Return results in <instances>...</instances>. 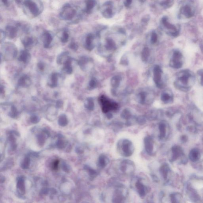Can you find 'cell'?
Masks as SVG:
<instances>
[{
  "mask_svg": "<svg viewBox=\"0 0 203 203\" xmlns=\"http://www.w3.org/2000/svg\"><path fill=\"white\" fill-rule=\"evenodd\" d=\"M198 75L199 78V83L203 86V70H199L198 72Z\"/></svg>",
  "mask_w": 203,
  "mask_h": 203,
  "instance_id": "cell-45",
  "label": "cell"
},
{
  "mask_svg": "<svg viewBox=\"0 0 203 203\" xmlns=\"http://www.w3.org/2000/svg\"><path fill=\"white\" fill-rule=\"evenodd\" d=\"M202 141L203 142V136L202 138Z\"/></svg>",
  "mask_w": 203,
  "mask_h": 203,
  "instance_id": "cell-55",
  "label": "cell"
},
{
  "mask_svg": "<svg viewBox=\"0 0 203 203\" xmlns=\"http://www.w3.org/2000/svg\"><path fill=\"white\" fill-rule=\"evenodd\" d=\"M30 81V78L28 76L24 75L20 78L19 80V83L21 85H25L26 82H29Z\"/></svg>",
  "mask_w": 203,
  "mask_h": 203,
  "instance_id": "cell-38",
  "label": "cell"
},
{
  "mask_svg": "<svg viewBox=\"0 0 203 203\" xmlns=\"http://www.w3.org/2000/svg\"><path fill=\"white\" fill-rule=\"evenodd\" d=\"M189 118L194 122L196 125L201 126L203 125V113L196 108L193 110L188 115Z\"/></svg>",
  "mask_w": 203,
  "mask_h": 203,
  "instance_id": "cell-13",
  "label": "cell"
},
{
  "mask_svg": "<svg viewBox=\"0 0 203 203\" xmlns=\"http://www.w3.org/2000/svg\"><path fill=\"white\" fill-rule=\"evenodd\" d=\"M91 61L90 58L86 57H80L78 61V65L81 69L84 70H86L87 65Z\"/></svg>",
  "mask_w": 203,
  "mask_h": 203,
  "instance_id": "cell-27",
  "label": "cell"
},
{
  "mask_svg": "<svg viewBox=\"0 0 203 203\" xmlns=\"http://www.w3.org/2000/svg\"><path fill=\"white\" fill-rule=\"evenodd\" d=\"M23 4L28 8L30 12L35 17L38 16L42 12L36 2L32 1H24Z\"/></svg>",
  "mask_w": 203,
  "mask_h": 203,
  "instance_id": "cell-15",
  "label": "cell"
},
{
  "mask_svg": "<svg viewBox=\"0 0 203 203\" xmlns=\"http://www.w3.org/2000/svg\"><path fill=\"white\" fill-rule=\"evenodd\" d=\"M159 134L158 138L160 141H164L169 137L170 133V127L167 122L162 121L158 125Z\"/></svg>",
  "mask_w": 203,
  "mask_h": 203,
  "instance_id": "cell-12",
  "label": "cell"
},
{
  "mask_svg": "<svg viewBox=\"0 0 203 203\" xmlns=\"http://www.w3.org/2000/svg\"><path fill=\"white\" fill-rule=\"evenodd\" d=\"M150 50L148 47H144L141 52V59L144 62H147L150 58Z\"/></svg>",
  "mask_w": 203,
  "mask_h": 203,
  "instance_id": "cell-33",
  "label": "cell"
},
{
  "mask_svg": "<svg viewBox=\"0 0 203 203\" xmlns=\"http://www.w3.org/2000/svg\"><path fill=\"white\" fill-rule=\"evenodd\" d=\"M161 100L165 104H172L174 101L173 93L170 90L164 91L161 94Z\"/></svg>",
  "mask_w": 203,
  "mask_h": 203,
  "instance_id": "cell-17",
  "label": "cell"
},
{
  "mask_svg": "<svg viewBox=\"0 0 203 203\" xmlns=\"http://www.w3.org/2000/svg\"><path fill=\"white\" fill-rule=\"evenodd\" d=\"M153 79L156 87L160 89H162L165 87V83L163 80V71L158 65L154 67L153 71Z\"/></svg>",
  "mask_w": 203,
  "mask_h": 203,
  "instance_id": "cell-9",
  "label": "cell"
},
{
  "mask_svg": "<svg viewBox=\"0 0 203 203\" xmlns=\"http://www.w3.org/2000/svg\"><path fill=\"white\" fill-rule=\"evenodd\" d=\"M6 36V34L5 32L3 31L2 30H1V43L2 42L4 41L5 39Z\"/></svg>",
  "mask_w": 203,
  "mask_h": 203,
  "instance_id": "cell-49",
  "label": "cell"
},
{
  "mask_svg": "<svg viewBox=\"0 0 203 203\" xmlns=\"http://www.w3.org/2000/svg\"><path fill=\"white\" fill-rule=\"evenodd\" d=\"M173 1H163L160 2V5L164 9H169L173 5Z\"/></svg>",
  "mask_w": 203,
  "mask_h": 203,
  "instance_id": "cell-37",
  "label": "cell"
},
{
  "mask_svg": "<svg viewBox=\"0 0 203 203\" xmlns=\"http://www.w3.org/2000/svg\"><path fill=\"white\" fill-rule=\"evenodd\" d=\"M132 3V1H129V0H128V1H124V6L126 7H129L131 5Z\"/></svg>",
  "mask_w": 203,
  "mask_h": 203,
  "instance_id": "cell-51",
  "label": "cell"
},
{
  "mask_svg": "<svg viewBox=\"0 0 203 203\" xmlns=\"http://www.w3.org/2000/svg\"><path fill=\"white\" fill-rule=\"evenodd\" d=\"M115 12L114 3L111 1L105 2L102 7V14L105 18H112L115 15Z\"/></svg>",
  "mask_w": 203,
  "mask_h": 203,
  "instance_id": "cell-10",
  "label": "cell"
},
{
  "mask_svg": "<svg viewBox=\"0 0 203 203\" xmlns=\"http://www.w3.org/2000/svg\"><path fill=\"white\" fill-rule=\"evenodd\" d=\"M195 82V75L193 72L190 70H183L177 73L174 86L178 90L186 92L191 89Z\"/></svg>",
  "mask_w": 203,
  "mask_h": 203,
  "instance_id": "cell-1",
  "label": "cell"
},
{
  "mask_svg": "<svg viewBox=\"0 0 203 203\" xmlns=\"http://www.w3.org/2000/svg\"><path fill=\"white\" fill-rule=\"evenodd\" d=\"M163 110L161 109H154L148 113L146 117L150 121L157 120L163 116Z\"/></svg>",
  "mask_w": 203,
  "mask_h": 203,
  "instance_id": "cell-19",
  "label": "cell"
},
{
  "mask_svg": "<svg viewBox=\"0 0 203 203\" xmlns=\"http://www.w3.org/2000/svg\"><path fill=\"white\" fill-rule=\"evenodd\" d=\"M37 67H38V69L40 70L43 71L44 70V69H45V66L44 63H43V62H38V64H37Z\"/></svg>",
  "mask_w": 203,
  "mask_h": 203,
  "instance_id": "cell-50",
  "label": "cell"
},
{
  "mask_svg": "<svg viewBox=\"0 0 203 203\" xmlns=\"http://www.w3.org/2000/svg\"><path fill=\"white\" fill-rule=\"evenodd\" d=\"M122 81V78L120 75L114 76L111 79L110 83L113 89L112 90V93L113 95H117L116 90L121 85Z\"/></svg>",
  "mask_w": 203,
  "mask_h": 203,
  "instance_id": "cell-18",
  "label": "cell"
},
{
  "mask_svg": "<svg viewBox=\"0 0 203 203\" xmlns=\"http://www.w3.org/2000/svg\"><path fill=\"white\" fill-rule=\"evenodd\" d=\"M144 143L146 152L148 155L152 156L154 154V142L152 138L149 136H146Z\"/></svg>",
  "mask_w": 203,
  "mask_h": 203,
  "instance_id": "cell-16",
  "label": "cell"
},
{
  "mask_svg": "<svg viewBox=\"0 0 203 203\" xmlns=\"http://www.w3.org/2000/svg\"><path fill=\"white\" fill-rule=\"evenodd\" d=\"M99 100L101 106L102 110L104 114L111 113V112L115 111L118 109V104L115 102L110 100L106 96H100Z\"/></svg>",
  "mask_w": 203,
  "mask_h": 203,
  "instance_id": "cell-3",
  "label": "cell"
},
{
  "mask_svg": "<svg viewBox=\"0 0 203 203\" xmlns=\"http://www.w3.org/2000/svg\"><path fill=\"white\" fill-rule=\"evenodd\" d=\"M97 85V81L96 79L93 78L91 79L89 83L90 88L91 89H94L96 87Z\"/></svg>",
  "mask_w": 203,
  "mask_h": 203,
  "instance_id": "cell-44",
  "label": "cell"
},
{
  "mask_svg": "<svg viewBox=\"0 0 203 203\" xmlns=\"http://www.w3.org/2000/svg\"><path fill=\"white\" fill-rule=\"evenodd\" d=\"M136 188L139 194L141 196L143 197L145 196L146 194L145 188L143 184L141 183V182H137L136 184Z\"/></svg>",
  "mask_w": 203,
  "mask_h": 203,
  "instance_id": "cell-35",
  "label": "cell"
},
{
  "mask_svg": "<svg viewBox=\"0 0 203 203\" xmlns=\"http://www.w3.org/2000/svg\"><path fill=\"white\" fill-rule=\"evenodd\" d=\"M31 59V55L27 50H23L20 52L18 60L20 62L27 64L29 62Z\"/></svg>",
  "mask_w": 203,
  "mask_h": 203,
  "instance_id": "cell-22",
  "label": "cell"
},
{
  "mask_svg": "<svg viewBox=\"0 0 203 203\" xmlns=\"http://www.w3.org/2000/svg\"><path fill=\"white\" fill-rule=\"evenodd\" d=\"M195 9L191 4L188 3L181 7L180 14L186 18H190L194 16Z\"/></svg>",
  "mask_w": 203,
  "mask_h": 203,
  "instance_id": "cell-14",
  "label": "cell"
},
{
  "mask_svg": "<svg viewBox=\"0 0 203 203\" xmlns=\"http://www.w3.org/2000/svg\"><path fill=\"white\" fill-rule=\"evenodd\" d=\"M158 40V36L157 33L155 31L152 33L150 36V42L152 44H156Z\"/></svg>",
  "mask_w": 203,
  "mask_h": 203,
  "instance_id": "cell-41",
  "label": "cell"
},
{
  "mask_svg": "<svg viewBox=\"0 0 203 203\" xmlns=\"http://www.w3.org/2000/svg\"><path fill=\"white\" fill-rule=\"evenodd\" d=\"M72 58L69 57L64 64V66L63 70L67 74H71L73 72L72 66Z\"/></svg>",
  "mask_w": 203,
  "mask_h": 203,
  "instance_id": "cell-28",
  "label": "cell"
},
{
  "mask_svg": "<svg viewBox=\"0 0 203 203\" xmlns=\"http://www.w3.org/2000/svg\"><path fill=\"white\" fill-rule=\"evenodd\" d=\"M22 43L25 48H28L34 44V40L32 37H25L22 40Z\"/></svg>",
  "mask_w": 203,
  "mask_h": 203,
  "instance_id": "cell-32",
  "label": "cell"
},
{
  "mask_svg": "<svg viewBox=\"0 0 203 203\" xmlns=\"http://www.w3.org/2000/svg\"><path fill=\"white\" fill-rule=\"evenodd\" d=\"M114 203H124V198L120 192H116L113 199Z\"/></svg>",
  "mask_w": 203,
  "mask_h": 203,
  "instance_id": "cell-36",
  "label": "cell"
},
{
  "mask_svg": "<svg viewBox=\"0 0 203 203\" xmlns=\"http://www.w3.org/2000/svg\"><path fill=\"white\" fill-rule=\"evenodd\" d=\"M160 172L163 177L165 180L167 178L170 169L168 165L167 164H164L160 168Z\"/></svg>",
  "mask_w": 203,
  "mask_h": 203,
  "instance_id": "cell-34",
  "label": "cell"
},
{
  "mask_svg": "<svg viewBox=\"0 0 203 203\" xmlns=\"http://www.w3.org/2000/svg\"><path fill=\"white\" fill-rule=\"evenodd\" d=\"M181 195L179 198H177V194H172L170 196L171 201L172 203H180V200H181Z\"/></svg>",
  "mask_w": 203,
  "mask_h": 203,
  "instance_id": "cell-42",
  "label": "cell"
},
{
  "mask_svg": "<svg viewBox=\"0 0 203 203\" xmlns=\"http://www.w3.org/2000/svg\"><path fill=\"white\" fill-rule=\"evenodd\" d=\"M154 93L150 91L141 90L136 94V100L142 105L150 104L153 103L154 99Z\"/></svg>",
  "mask_w": 203,
  "mask_h": 203,
  "instance_id": "cell-6",
  "label": "cell"
},
{
  "mask_svg": "<svg viewBox=\"0 0 203 203\" xmlns=\"http://www.w3.org/2000/svg\"><path fill=\"white\" fill-rule=\"evenodd\" d=\"M171 158L170 161L174 162L179 160L181 164H186L188 162V158L184 153L181 147L178 145L172 146L171 149Z\"/></svg>",
  "mask_w": 203,
  "mask_h": 203,
  "instance_id": "cell-4",
  "label": "cell"
},
{
  "mask_svg": "<svg viewBox=\"0 0 203 203\" xmlns=\"http://www.w3.org/2000/svg\"><path fill=\"white\" fill-rule=\"evenodd\" d=\"M18 29L16 27L8 25L6 27L5 33L9 38H14L17 36Z\"/></svg>",
  "mask_w": 203,
  "mask_h": 203,
  "instance_id": "cell-23",
  "label": "cell"
},
{
  "mask_svg": "<svg viewBox=\"0 0 203 203\" xmlns=\"http://www.w3.org/2000/svg\"><path fill=\"white\" fill-rule=\"evenodd\" d=\"M188 157L192 162H196L201 157L200 150L198 148H194L191 150L189 153Z\"/></svg>",
  "mask_w": 203,
  "mask_h": 203,
  "instance_id": "cell-21",
  "label": "cell"
},
{
  "mask_svg": "<svg viewBox=\"0 0 203 203\" xmlns=\"http://www.w3.org/2000/svg\"><path fill=\"white\" fill-rule=\"evenodd\" d=\"M69 53L68 52H64L58 55L57 57V62L58 65H61L65 63L69 58Z\"/></svg>",
  "mask_w": 203,
  "mask_h": 203,
  "instance_id": "cell-29",
  "label": "cell"
},
{
  "mask_svg": "<svg viewBox=\"0 0 203 203\" xmlns=\"http://www.w3.org/2000/svg\"><path fill=\"white\" fill-rule=\"evenodd\" d=\"M76 13L77 11L75 8L70 4L66 3L61 10L59 17L62 20H70L75 17Z\"/></svg>",
  "mask_w": 203,
  "mask_h": 203,
  "instance_id": "cell-7",
  "label": "cell"
},
{
  "mask_svg": "<svg viewBox=\"0 0 203 203\" xmlns=\"http://www.w3.org/2000/svg\"><path fill=\"white\" fill-rule=\"evenodd\" d=\"M119 153L124 157H128L133 154L135 148L132 142L127 139H122L118 142L117 145Z\"/></svg>",
  "mask_w": 203,
  "mask_h": 203,
  "instance_id": "cell-2",
  "label": "cell"
},
{
  "mask_svg": "<svg viewBox=\"0 0 203 203\" xmlns=\"http://www.w3.org/2000/svg\"><path fill=\"white\" fill-rule=\"evenodd\" d=\"M184 57L181 51L175 50L173 52L170 61V67L174 69H178L181 68L183 65Z\"/></svg>",
  "mask_w": 203,
  "mask_h": 203,
  "instance_id": "cell-8",
  "label": "cell"
},
{
  "mask_svg": "<svg viewBox=\"0 0 203 203\" xmlns=\"http://www.w3.org/2000/svg\"><path fill=\"white\" fill-rule=\"evenodd\" d=\"M109 162L108 157L104 154H101L99 157L98 160V165L100 168H104L105 167Z\"/></svg>",
  "mask_w": 203,
  "mask_h": 203,
  "instance_id": "cell-31",
  "label": "cell"
},
{
  "mask_svg": "<svg viewBox=\"0 0 203 203\" xmlns=\"http://www.w3.org/2000/svg\"><path fill=\"white\" fill-rule=\"evenodd\" d=\"M69 47L71 49L73 50V51H77L78 49L79 46H78V45H77V44H76L75 42H72L69 44Z\"/></svg>",
  "mask_w": 203,
  "mask_h": 203,
  "instance_id": "cell-46",
  "label": "cell"
},
{
  "mask_svg": "<svg viewBox=\"0 0 203 203\" xmlns=\"http://www.w3.org/2000/svg\"><path fill=\"white\" fill-rule=\"evenodd\" d=\"M3 52L4 53L5 58L13 59L17 56V50L14 44L11 43H4L3 46Z\"/></svg>",
  "mask_w": 203,
  "mask_h": 203,
  "instance_id": "cell-11",
  "label": "cell"
},
{
  "mask_svg": "<svg viewBox=\"0 0 203 203\" xmlns=\"http://www.w3.org/2000/svg\"><path fill=\"white\" fill-rule=\"evenodd\" d=\"M58 73H53L51 74L50 76V79L53 86H56L57 84V80H58Z\"/></svg>",
  "mask_w": 203,
  "mask_h": 203,
  "instance_id": "cell-40",
  "label": "cell"
},
{
  "mask_svg": "<svg viewBox=\"0 0 203 203\" xmlns=\"http://www.w3.org/2000/svg\"><path fill=\"white\" fill-rule=\"evenodd\" d=\"M1 1L3 2L4 5L6 6H8L9 5V3L8 1L5 0V1Z\"/></svg>",
  "mask_w": 203,
  "mask_h": 203,
  "instance_id": "cell-54",
  "label": "cell"
},
{
  "mask_svg": "<svg viewBox=\"0 0 203 203\" xmlns=\"http://www.w3.org/2000/svg\"><path fill=\"white\" fill-rule=\"evenodd\" d=\"M107 114V117L108 118V119H111L113 117V115L112 114V113H108Z\"/></svg>",
  "mask_w": 203,
  "mask_h": 203,
  "instance_id": "cell-53",
  "label": "cell"
},
{
  "mask_svg": "<svg viewBox=\"0 0 203 203\" xmlns=\"http://www.w3.org/2000/svg\"><path fill=\"white\" fill-rule=\"evenodd\" d=\"M69 35L66 31H64L63 33L62 36L61 38V41L63 43H66L68 41Z\"/></svg>",
  "mask_w": 203,
  "mask_h": 203,
  "instance_id": "cell-43",
  "label": "cell"
},
{
  "mask_svg": "<svg viewBox=\"0 0 203 203\" xmlns=\"http://www.w3.org/2000/svg\"><path fill=\"white\" fill-rule=\"evenodd\" d=\"M180 140L181 142L182 143H185L187 142L188 140V138L186 135H183L181 136Z\"/></svg>",
  "mask_w": 203,
  "mask_h": 203,
  "instance_id": "cell-48",
  "label": "cell"
},
{
  "mask_svg": "<svg viewBox=\"0 0 203 203\" xmlns=\"http://www.w3.org/2000/svg\"><path fill=\"white\" fill-rule=\"evenodd\" d=\"M87 107L89 109L93 110L94 108V103L93 100L91 99L88 100L87 104Z\"/></svg>",
  "mask_w": 203,
  "mask_h": 203,
  "instance_id": "cell-47",
  "label": "cell"
},
{
  "mask_svg": "<svg viewBox=\"0 0 203 203\" xmlns=\"http://www.w3.org/2000/svg\"><path fill=\"white\" fill-rule=\"evenodd\" d=\"M162 28L167 34L171 37H177L179 35V29L175 25L171 24L167 16H164L161 20Z\"/></svg>",
  "mask_w": 203,
  "mask_h": 203,
  "instance_id": "cell-5",
  "label": "cell"
},
{
  "mask_svg": "<svg viewBox=\"0 0 203 203\" xmlns=\"http://www.w3.org/2000/svg\"><path fill=\"white\" fill-rule=\"evenodd\" d=\"M86 7L85 9V12L88 14L91 13L93 12V9L96 5V1H86Z\"/></svg>",
  "mask_w": 203,
  "mask_h": 203,
  "instance_id": "cell-30",
  "label": "cell"
},
{
  "mask_svg": "<svg viewBox=\"0 0 203 203\" xmlns=\"http://www.w3.org/2000/svg\"><path fill=\"white\" fill-rule=\"evenodd\" d=\"M94 36L92 33L87 35L85 41V47L88 51H91L94 47Z\"/></svg>",
  "mask_w": 203,
  "mask_h": 203,
  "instance_id": "cell-20",
  "label": "cell"
},
{
  "mask_svg": "<svg viewBox=\"0 0 203 203\" xmlns=\"http://www.w3.org/2000/svg\"><path fill=\"white\" fill-rule=\"evenodd\" d=\"M121 117L122 119L126 120V121L136 120V117L133 115L131 111L128 108H125L121 112Z\"/></svg>",
  "mask_w": 203,
  "mask_h": 203,
  "instance_id": "cell-24",
  "label": "cell"
},
{
  "mask_svg": "<svg viewBox=\"0 0 203 203\" xmlns=\"http://www.w3.org/2000/svg\"><path fill=\"white\" fill-rule=\"evenodd\" d=\"M187 130L188 131L192 133L195 132L197 131L196 129L193 126H188L187 128Z\"/></svg>",
  "mask_w": 203,
  "mask_h": 203,
  "instance_id": "cell-52",
  "label": "cell"
},
{
  "mask_svg": "<svg viewBox=\"0 0 203 203\" xmlns=\"http://www.w3.org/2000/svg\"><path fill=\"white\" fill-rule=\"evenodd\" d=\"M104 47L108 51H114L116 49V44L111 38H107L105 40Z\"/></svg>",
  "mask_w": 203,
  "mask_h": 203,
  "instance_id": "cell-26",
  "label": "cell"
},
{
  "mask_svg": "<svg viewBox=\"0 0 203 203\" xmlns=\"http://www.w3.org/2000/svg\"><path fill=\"white\" fill-rule=\"evenodd\" d=\"M146 119L145 116H139L136 117V122L140 125H144L146 123Z\"/></svg>",
  "mask_w": 203,
  "mask_h": 203,
  "instance_id": "cell-39",
  "label": "cell"
},
{
  "mask_svg": "<svg viewBox=\"0 0 203 203\" xmlns=\"http://www.w3.org/2000/svg\"><path fill=\"white\" fill-rule=\"evenodd\" d=\"M53 40V37L51 33L47 31L44 33L43 34V41L44 47L49 48Z\"/></svg>",
  "mask_w": 203,
  "mask_h": 203,
  "instance_id": "cell-25",
  "label": "cell"
}]
</instances>
